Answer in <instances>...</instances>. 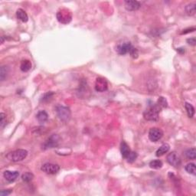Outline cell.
Listing matches in <instances>:
<instances>
[{
  "mask_svg": "<svg viewBox=\"0 0 196 196\" xmlns=\"http://www.w3.org/2000/svg\"><path fill=\"white\" fill-rule=\"evenodd\" d=\"M162 108L158 104H155L150 106L143 113V117L147 121H157L160 117V113Z\"/></svg>",
  "mask_w": 196,
  "mask_h": 196,
  "instance_id": "obj_1",
  "label": "cell"
},
{
  "mask_svg": "<svg viewBox=\"0 0 196 196\" xmlns=\"http://www.w3.org/2000/svg\"><path fill=\"white\" fill-rule=\"evenodd\" d=\"M27 155H28V152L26 150H16L15 151L8 153L6 156V158L10 161L16 163V162H20L25 160Z\"/></svg>",
  "mask_w": 196,
  "mask_h": 196,
  "instance_id": "obj_2",
  "label": "cell"
},
{
  "mask_svg": "<svg viewBox=\"0 0 196 196\" xmlns=\"http://www.w3.org/2000/svg\"><path fill=\"white\" fill-rule=\"evenodd\" d=\"M56 17L58 22L62 24H68L72 20L71 12L65 8L59 9V11L57 12Z\"/></svg>",
  "mask_w": 196,
  "mask_h": 196,
  "instance_id": "obj_3",
  "label": "cell"
},
{
  "mask_svg": "<svg viewBox=\"0 0 196 196\" xmlns=\"http://www.w3.org/2000/svg\"><path fill=\"white\" fill-rule=\"evenodd\" d=\"M57 115L62 121L68 122L71 118V110L70 109L64 106H58L56 107Z\"/></svg>",
  "mask_w": 196,
  "mask_h": 196,
  "instance_id": "obj_4",
  "label": "cell"
},
{
  "mask_svg": "<svg viewBox=\"0 0 196 196\" xmlns=\"http://www.w3.org/2000/svg\"><path fill=\"white\" fill-rule=\"evenodd\" d=\"M60 138L59 136L56 134H54L51 136L45 142L43 145H42V149L44 150H48V149L55 148L58 145Z\"/></svg>",
  "mask_w": 196,
  "mask_h": 196,
  "instance_id": "obj_5",
  "label": "cell"
},
{
  "mask_svg": "<svg viewBox=\"0 0 196 196\" xmlns=\"http://www.w3.org/2000/svg\"><path fill=\"white\" fill-rule=\"evenodd\" d=\"M41 169L47 174L54 175L59 172L60 166L57 164H53V163H45L42 166Z\"/></svg>",
  "mask_w": 196,
  "mask_h": 196,
  "instance_id": "obj_6",
  "label": "cell"
},
{
  "mask_svg": "<svg viewBox=\"0 0 196 196\" xmlns=\"http://www.w3.org/2000/svg\"><path fill=\"white\" fill-rule=\"evenodd\" d=\"M163 136V132L162 131V130L159 128H151L149 131V138L151 140L152 142H157L160 140H161V138Z\"/></svg>",
  "mask_w": 196,
  "mask_h": 196,
  "instance_id": "obj_7",
  "label": "cell"
},
{
  "mask_svg": "<svg viewBox=\"0 0 196 196\" xmlns=\"http://www.w3.org/2000/svg\"><path fill=\"white\" fill-rule=\"evenodd\" d=\"M133 45H131L130 42H123V43L119 44L116 47V52L120 55H124L126 54L130 53V50L133 48Z\"/></svg>",
  "mask_w": 196,
  "mask_h": 196,
  "instance_id": "obj_8",
  "label": "cell"
},
{
  "mask_svg": "<svg viewBox=\"0 0 196 196\" xmlns=\"http://www.w3.org/2000/svg\"><path fill=\"white\" fill-rule=\"evenodd\" d=\"M167 162L169 163V164H170L171 166H172L173 167H179L181 165V160H180L179 156L175 152H172L171 153L167 156Z\"/></svg>",
  "mask_w": 196,
  "mask_h": 196,
  "instance_id": "obj_9",
  "label": "cell"
},
{
  "mask_svg": "<svg viewBox=\"0 0 196 196\" xmlns=\"http://www.w3.org/2000/svg\"><path fill=\"white\" fill-rule=\"evenodd\" d=\"M108 89V84L106 79L97 77L95 81V90L97 92H104Z\"/></svg>",
  "mask_w": 196,
  "mask_h": 196,
  "instance_id": "obj_10",
  "label": "cell"
},
{
  "mask_svg": "<svg viewBox=\"0 0 196 196\" xmlns=\"http://www.w3.org/2000/svg\"><path fill=\"white\" fill-rule=\"evenodd\" d=\"M141 7V4L138 1H125V8L128 11H136Z\"/></svg>",
  "mask_w": 196,
  "mask_h": 196,
  "instance_id": "obj_11",
  "label": "cell"
},
{
  "mask_svg": "<svg viewBox=\"0 0 196 196\" xmlns=\"http://www.w3.org/2000/svg\"><path fill=\"white\" fill-rule=\"evenodd\" d=\"M3 175L4 178L5 179V180L8 181V182H13L14 181H15V180L17 179V178H18V176H19V172H18V171L12 172L7 170V171L4 172Z\"/></svg>",
  "mask_w": 196,
  "mask_h": 196,
  "instance_id": "obj_12",
  "label": "cell"
},
{
  "mask_svg": "<svg viewBox=\"0 0 196 196\" xmlns=\"http://www.w3.org/2000/svg\"><path fill=\"white\" fill-rule=\"evenodd\" d=\"M120 152H121V155L124 159L127 158V156H129V154L130 153L131 150H130V147L127 145V143L126 142L123 141L120 145Z\"/></svg>",
  "mask_w": 196,
  "mask_h": 196,
  "instance_id": "obj_13",
  "label": "cell"
},
{
  "mask_svg": "<svg viewBox=\"0 0 196 196\" xmlns=\"http://www.w3.org/2000/svg\"><path fill=\"white\" fill-rule=\"evenodd\" d=\"M169 150H170L169 145L167 144V143H165V144L162 145L160 148L157 150V151H156V156H157V157H160V156H163V155H165L166 153H168V152L169 151Z\"/></svg>",
  "mask_w": 196,
  "mask_h": 196,
  "instance_id": "obj_14",
  "label": "cell"
},
{
  "mask_svg": "<svg viewBox=\"0 0 196 196\" xmlns=\"http://www.w3.org/2000/svg\"><path fill=\"white\" fill-rule=\"evenodd\" d=\"M16 16L17 18L22 22H26L28 20V16L25 11H24L22 8H18L16 11Z\"/></svg>",
  "mask_w": 196,
  "mask_h": 196,
  "instance_id": "obj_15",
  "label": "cell"
},
{
  "mask_svg": "<svg viewBox=\"0 0 196 196\" xmlns=\"http://www.w3.org/2000/svg\"><path fill=\"white\" fill-rule=\"evenodd\" d=\"M32 68V63L29 60H23L22 61L20 65V69L22 71L27 72Z\"/></svg>",
  "mask_w": 196,
  "mask_h": 196,
  "instance_id": "obj_16",
  "label": "cell"
},
{
  "mask_svg": "<svg viewBox=\"0 0 196 196\" xmlns=\"http://www.w3.org/2000/svg\"><path fill=\"white\" fill-rule=\"evenodd\" d=\"M36 117L38 121H39V123H45V122H46L48 120V115L45 110H42V111L38 112V114L36 115Z\"/></svg>",
  "mask_w": 196,
  "mask_h": 196,
  "instance_id": "obj_17",
  "label": "cell"
},
{
  "mask_svg": "<svg viewBox=\"0 0 196 196\" xmlns=\"http://www.w3.org/2000/svg\"><path fill=\"white\" fill-rule=\"evenodd\" d=\"M185 107L186 112H187V114H188V117H190V118L193 117L194 115V112H195L194 111V106H193L191 103L186 102V103H185Z\"/></svg>",
  "mask_w": 196,
  "mask_h": 196,
  "instance_id": "obj_18",
  "label": "cell"
},
{
  "mask_svg": "<svg viewBox=\"0 0 196 196\" xmlns=\"http://www.w3.org/2000/svg\"><path fill=\"white\" fill-rule=\"evenodd\" d=\"M185 12L187 15L192 16L195 14V3H190L185 6Z\"/></svg>",
  "mask_w": 196,
  "mask_h": 196,
  "instance_id": "obj_19",
  "label": "cell"
},
{
  "mask_svg": "<svg viewBox=\"0 0 196 196\" xmlns=\"http://www.w3.org/2000/svg\"><path fill=\"white\" fill-rule=\"evenodd\" d=\"M185 169L189 174L193 175H195L196 174V167L195 164L194 163H188L185 166Z\"/></svg>",
  "mask_w": 196,
  "mask_h": 196,
  "instance_id": "obj_20",
  "label": "cell"
},
{
  "mask_svg": "<svg viewBox=\"0 0 196 196\" xmlns=\"http://www.w3.org/2000/svg\"><path fill=\"white\" fill-rule=\"evenodd\" d=\"M185 155L188 159L189 160H195L196 158V150L194 147L191 149H188V150H186L185 152Z\"/></svg>",
  "mask_w": 196,
  "mask_h": 196,
  "instance_id": "obj_21",
  "label": "cell"
},
{
  "mask_svg": "<svg viewBox=\"0 0 196 196\" xmlns=\"http://www.w3.org/2000/svg\"><path fill=\"white\" fill-rule=\"evenodd\" d=\"M150 167L152 169H159L163 167V162L159 160H153L150 163Z\"/></svg>",
  "mask_w": 196,
  "mask_h": 196,
  "instance_id": "obj_22",
  "label": "cell"
},
{
  "mask_svg": "<svg viewBox=\"0 0 196 196\" xmlns=\"http://www.w3.org/2000/svg\"><path fill=\"white\" fill-rule=\"evenodd\" d=\"M156 104H158L159 106L161 107V108H166L168 106V103H167V100L165 97L163 96H160V98L157 100V103Z\"/></svg>",
  "mask_w": 196,
  "mask_h": 196,
  "instance_id": "obj_23",
  "label": "cell"
},
{
  "mask_svg": "<svg viewBox=\"0 0 196 196\" xmlns=\"http://www.w3.org/2000/svg\"><path fill=\"white\" fill-rule=\"evenodd\" d=\"M8 67L6 66H2L1 68V70H0V79L1 81H4L5 79L7 76V74H8Z\"/></svg>",
  "mask_w": 196,
  "mask_h": 196,
  "instance_id": "obj_24",
  "label": "cell"
},
{
  "mask_svg": "<svg viewBox=\"0 0 196 196\" xmlns=\"http://www.w3.org/2000/svg\"><path fill=\"white\" fill-rule=\"evenodd\" d=\"M34 178V175L31 172H26L22 175V179L25 182H29L32 181Z\"/></svg>",
  "mask_w": 196,
  "mask_h": 196,
  "instance_id": "obj_25",
  "label": "cell"
},
{
  "mask_svg": "<svg viewBox=\"0 0 196 196\" xmlns=\"http://www.w3.org/2000/svg\"><path fill=\"white\" fill-rule=\"evenodd\" d=\"M136 158H137V153L136 152H130V153L129 154V156H127V162L130 163H133V162L136 161Z\"/></svg>",
  "mask_w": 196,
  "mask_h": 196,
  "instance_id": "obj_26",
  "label": "cell"
},
{
  "mask_svg": "<svg viewBox=\"0 0 196 196\" xmlns=\"http://www.w3.org/2000/svg\"><path fill=\"white\" fill-rule=\"evenodd\" d=\"M130 55V56L132 57L133 58H138V55H139V52H138V50L136 49V48H134V47H133L132 48V49L130 50V53H129Z\"/></svg>",
  "mask_w": 196,
  "mask_h": 196,
  "instance_id": "obj_27",
  "label": "cell"
},
{
  "mask_svg": "<svg viewBox=\"0 0 196 196\" xmlns=\"http://www.w3.org/2000/svg\"><path fill=\"white\" fill-rule=\"evenodd\" d=\"M0 117H1V120H0V126L2 128H3L5 125L6 124V117H5V113H2L0 114Z\"/></svg>",
  "mask_w": 196,
  "mask_h": 196,
  "instance_id": "obj_28",
  "label": "cell"
},
{
  "mask_svg": "<svg viewBox=\"0 0 196 196\" xmlns=\"http://www.w3.org/2000/svg\"><path fill=\"white\" fill-rule=\"evenodd\" d=\"M53 95H54V93H52V92H48V93H45V94L44 95L42 100V101H48V100H50L51 98L53 96Z\"/></svg>",
  "mask_w": 196,
  "mask_h": 196,
  "instance_id": "obj_29",
  "label": "cell"
},
{
  "mask_svg": "<svg viewBox=\"0 0 196 196\" xmlns=\"http://www.w3.org/2000/svg\"><path fill=\"white\" fill-rule=\"evenodd\" d=\"M12 192V189H8V190H2L0 192V195L1 196H7L8 194H10Z\"/></svg>",
  "mask_w": 196,
  "mask_h": 196,
  "instance_id": "obj_30",
  "label": "cell"
},
{
  "mask_svg": "<svg viewBox=\"0 0 196 196\" xmlns=\"http://www.w3.org/2000/svg\"><path fill=\"white\" fill-rule=\"evenodd\" d=\"M195 31V28L194 27H193V28H188V29H185V30H183V32H182V35H185V34H188V33H190V32H193Z\"/></svg>",
  "mask_w": 196,
  "mask_h": 196,
  "instance_id": "obj_31",
  "label": "cell"
},
{
  "mask_svg": "<svg viewBox=\"0 0 196 196\" xmlns=\"http://www.w3.org/2000/svg\"><path fill=\"white\" fill-rule=\"evenodd\" d=\"M187 42H188V44H189V45H192V46H194V45H196V40L194 38H188V39H187Z\"/></svg>",
  "mask_w": 196,
  "mask_h": 196,
  "instance_id": "obj_32",
  "label": "cell"
}]
</instances>
